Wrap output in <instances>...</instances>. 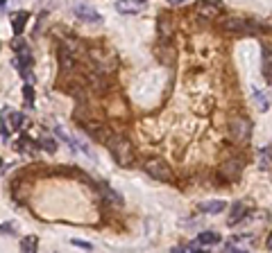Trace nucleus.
Instances as JSON below:
<instances>
[{
	"mask_svg": "<svg viewBox=\"0 0 272 253\" xmlns=\"http://www.w3.org/2000/svg\"><path fill=\"white\" fill-rule=\"evenodd\" d=\"M86 79H89V84H91V88H93V91H98V93H107L109 91V79H107V75L100 73V70L93 68Z\"/></svg>",
	"mask_w": 272,
	"mask_h": 253,
	"instance_id": "9d476101",
	"label": "nucleus"
},
{
	"mask_svg": "<svg viewBox=\"0 0 272 253\" xmlns=\"http://www.w3.org/2000/svg\"><path fill=\"white\" fill-rule=\"evenodd\" d=\"M39 147H41V149H45L48 154H54V151H57V142H54L52 138H48V136L41 138V140H39Z\"/></svg>",
	"mask_w": 272,
	"mask_h": 253,
	"instance_id": "4be33fe9",
	"label": "nucleus"
},
{
	"mask_svg": "<svg viewBox=\"0 0 272 253\" xmlns=\"http://www.w3.org/2000/svg\"><path fill=\"white\" fill-rule=\"evenodd\" d=\"M9 125H11V131H18L20 126H23V113L11 111L9 113Z\"/></svg>",
	"mask_w": 272,
	"mask_h": 253,
	"instance_id": "412c9836",
	"label": "nucleus"
},
{
	"mask_svg": "<svg viewBox=\"0 0 272 253\" xmlns=\"http://www.w3.org/2000/svg\"><path fill=\"white\" fill-rule=\"evenodd\" d=\"M157 34H159V43H170V39H173V23L161 16L157 20Z\"/></svg>",
	"mask_w": 272,
	"mask_h": 253,
	"instance_id": "f8f14e48",
	"label": "nucleus"
},
{
	"mask_svg": "<svg viewBox=\"0 0 272 253\" xmlns=\"http://www.w3.org/2000/svg\"><path fill=\"white\" fill-rule=\"evenodd\" d=\"M73 14L77 16V18L82 20V23H89V25H98V23H102V16H100V11H98V9H93L91 5H75Z\"/></svg>",
	"mask_w": 272,
	"mask_h": 253,
	"instance_id": "1a4fd4ad",
	"label": "nucleus"
},
{
	"mask_svg": "<svg viewBox=\"0 0 272 253\" xmlns=\"http://www.w3.org/2000/svg\"><path fill=\"white\" fill-rule=\"evenodd\" d=\"M25 23H27V14L25 11H16L14 18H11V27H14V34H23V29H25Z\"/></svg>",
	"mask_w": 272,
	"mask_h": 253,
	"instance_id": "a211bd4d",
	"label": "nucleus"
},
{
	"mask_svg": "<svg viewBox=\"0 0 272 253\" xmlns=\"http://www.w3.org/2000/svg\"><path fill=\"white\" fill-rule=\"evenodd\" d=\"M261 70H263V75L272 73V45L270 43L261 45Z\"/></svg>",
	"mask_w": 272,
	"mask_h": 253,
	"instance_id": "2eb2a0df",
	"label": "nucleus"
},
{
	"mask_svg": "<svg viewBox=\"0 0 272 253\" xmlns=\"http://www.w3.org/2000/svg\"><path fill=\"white\" fill-rule=\"evenodd\" d=\"M143 5H145V0H118L116 9L120 14H136V11L143 9Z\"/></svg>",
	"mask_w": 272,
	"mask_h": 253,
	"instance_id": "ddd939ff",
	"label": "nucleus"
},
{
	"mask_svg": "<svg viewBox=\"0 0 272 253\" xmlns=\"http://www.w3.org/2000/svg\"><path fill=\"white\" fill-rule=\"evenodd\" d=\"M79 59V43L73 39H64V43L57 50V61H59V68L64 73H73L75 66H77Z\"/></svg>",
	"mask_w": 272,
	"mask_h": 253,
	"instance_id": "f03ea898",
	"label": "nucleus"
},
{
	"mask_svg": "<svg viewBox=\"0 0 272 253\" xmlns=\"http://www.w3.org/2000/svg\"><path fill=\"white\" fill-rule=\"evenodd\" d=\"M170 5H184V2H188V0H168Z\"/></svg>",
	"mask_w": 272,
	"mask_h": 253,
	"instance_id": "cd10ccee",
	"label": "nucleus"
},
{
	"mask_svg": "<svg viewBox=\"0 0 272 253\" xmlns=\"http://www.w3.org/2000/svg\"><path fill=\"white\" fill-rule=\"evenodd\" d=\"M0 167H2V158H0Z\"/></svg>",
	"mask_w": 272,
	"mask_h": 253,
	"instance_id": "7c9ffc66",
	"label": "nucleus"
},
{
	"mask_svg": "<svg viewBox=\"0 0 272 253\" xmlns=\"http://www.w3.org/2000/svg\"><path fill=\"white\" fill-rule=\"evenodd\" d=\"M245 215H248V206L243 204V201H236V204L229 208V217H227V224L229 226H236L241 224L243 219H245Z\"/></svg>",
	"mask_w": 272,
	"mask_h": 253,
	"instance_id": "9b49d317",
	"label": "nucleus"
},
{
	"mask_svg": "<svg viewBox=\"0 0 272 253\" xmlns=\"http://www.w3.org/2000/svg\"><path fill=\"white\" fill-rule=\"evenodd\" d=\"M252 98H254V102H257V107L261 109V111H268V109H270V98H268L266 93H261V88L252 86Z\"/></svg>",
	"mask_w": 272,
	"mask_h": 253,
	"instance_id": "f3484780",
	"label": "nucleus"
},
{
	"mask_svg": "<svg viewBox=\"0 0 272 253\" xmlns=\"http://www.w3.org/2000/svg\"><path fill=\"white\" fill-rule=\"evenodd\" d=\"M11 48L16 50V66L20 68V75H23L25 79H32L30 75V68L34 66V57H32V50L27 43H23L20 39H16L14 43H11Z\"/></svg>",
	"mask_w": 272,
	"mask_h": 253,
	"instance_id": "20e7f679",
	"label": "nucleus"
},
{
	"mask_svg": "<svg viewBox=\"0 0 272 253\" xmlns=\"http://www.w3.org/2000/svg\"><path fill=\"white\" fill-rule=\"evenodd\" d=\"M266 249H270L272 251V231H270V235H268V240H266Z\"/></svg>",
	"mask_w": 272,
	"mask_h": 253,
	"instance_id": "bb28decb",
	"label": "nucleus"
},
{
	"mask_svg": "<svg viewBox=\"0 0 272 253\" xmlns=\"http://www.w3.org/2000/svg\"><path fill=\"white\" fill-rule=\"evenodd\" d=\"M143 172L150 176V179L163 181V183L173 181V170H170L168 163L161 161V158H148V161L143 163Z\"/></svg>",
	"mask_w": 272,
	"mask_h": 253,
	"instance_id": "423d86ee",
	"label": "nucleus"
},
{
	"mask_svg": "<svg viewBox=\"0 0 272 253\" xmlns=\"http://www.w3.org/2000/svg\"><path fill=\"white\" fill-rule=\"evenodd\" d=\"M198 210L204 215H220L227 210V204L225 201H202V204H198Z\"/></svg>",
	"mask_w": 272,
	"mask_h": 253,
	"instance_id": "4468645a",
	"label": "nucleus"
},
{
	"mask_svg": "<svg viewBox=\"0 0 272 253\" xmlns=\"http://www.w3.org/2000/svg\"><path fill=\"white\" fill-rule=\"evenodd\" d=\"M16 231H18V224L16 222H5V224H0V235H16Z\"/></svg>",
	"mask_w": 272,
	"mask_h": 253,
	"instance_id": "5701e85b",
	"label": "nucleus"
},
{
	"mask_svg": "<svg viewBox=\"0 0 272 253\" xmlns=\"http://www.w3.org/2000/svg\"><path fill=\"white\" fill-rule=\"evenodd\" d=\"M102 142L109 149L111 158H114L120 167H132L134 165L136 151H134V145L129 142V138L120 136V133H107V138H104Z\"/></svg>",
	"mask_w": 272,
	"mask_h": 253,
	"instance_id": "f257e3e1",
	"label": "nucleus"
},
{
	"mask_svg": "<svg viewBox=\"0 0 272 253\" xmlns=\"http://www.w3.org/2000/svg\"><path fill=\"white\" fill-rule=\"evenodd\" d=\"M261 165H270V149H261Z\"/></svg>",
	"mask_w": 272,
	"mask_h": 253,
	"instance_id": "a878e982",
	"label": "nucleus"
},
{
	"mask_svg": "<svg viewBox=\"0 0 272 253\" xmlns=\"http://www.w3.org/2000/svg\"><path fill=\"white\" fill-rule=\"evenodd\" d=\"M100 188H102V192L104 195H107V199L111 201V204H116V206H123V197H120V192H116V190H111L109 188V185H100Z\"/></svg>",
	"mask_w": 272,
	"mask_h": 253,
	"instance_id": "aec40b11",
	"label": "nucleus"
},
{
	"mask_svg": "<svg viewBox=\"0 0 272 253\" xmlns=\"http://www.w3.org/2000/svg\"><path fill=\"white\" fill-rule=\"evenodd\" d=\"M266 82H268V86L272 88V73H270V75H266Z\"/></svg>",
	"mask_w": 272,
	"mask_h": 253,
	"instance_id": "c85d7f7f",
	"label": "nucleus"
},
{
	"mask_svg": "<svg viewBox=\"0 0 272 253\" xmlns=\"http://www.w3.org/2000/svg\"><path fill=\"white\" fill-rule=\"evenodd\" d=\"M5 2H7V0H0V9H2V7H5Z\"/></svg>",
	"mask_w": 272,
	"mask_h": 253,
	"instance_id": "c756f323",
	"label": "nucleus"
},
{
	"mask_svg": "<svg viewBox=\"0 0 272 253\" xmlns=\"http://www.w3.org/2000/svg\"><path fill=\"white\" fill-rule=\"evenodd\" d=\"M198 242L202 247H216V244H220V233H216V231H202L198 235Z\"/></svg>",
	"mask_w": 272,
	"mask_h": 253,
	"instance_id": "dca6fc26",
	"label": "nucleus"
},
{
	"mask_svg": "<svg viewBox=\"0 0 272 253\" xmlns=\"http://www.w3.org/2000/svg\"><path fill=\"white\" fill-rule=\"evenodd\" d=\"M243 167H245L243 156H238V154L227 156L223 161V165H220V176H225V179H229V181H238L243 174Z\"/></svg>",
	"mask_w": 272,
	"mask_h": 253,
	"instance_id": "0eeeda50",
	"label": "nucleus"
},
{
	"mask_svg": "<svg viewBox=\"0 0 272 253\" xmlns=\"http://www.w3.org/2000/svg\"><path fill=\"white\" fill-rule=\"evenodd\" d=\"M20 249H23V251H27V253L39 251V240H36L34 235H27V238L20 240Z\"/></svg>",
	"mask_w": 272,
	"mask_h": 253,
	"instance_id": "6ab92c4d",
	"label": "nucleus"
},
{
	"mask_svg": "<svg viewBox=\"0 0 272 253\" xmlns=\"http://www.w3.org/2000/svg\"><path fill=\"white\" fill-rule=\"evenodd\" d=\"M229 136L236 145H248L252 140V122L245 116H236L229 122Z\"/></svg>",
	"mask_w": 272,
	"mask_h": 253,
	"instance_id": "7ed1b4c3",
	"label": "nucleus"
},
{
	"mask_svg": "<svg viewBox=\"0 0 272 253\" xmlns=\"http://www.w3.org/2000/svg\"><path fill=\"white\" fill-rule=\"evenodd\" d=\"M195 14L202 16V18H218V16L223 14V2H218V0H198L195 2Z\"/></svg>",
	"mask_w": 272,
	"mask_h": 253,
	"instance_id": "6e6552de",
	"label": "nucleus"
},
{
	"mask_svg": "<svg viewBox=\"0 0 272 253\" xmlns=\"http://www.w3.org/2000/svg\"><path fill=\"white\" fill-rule=\"evenodd\" d=\"M23 98H25V102H27V107L34 109V88H32V84H25Z\"/></svg>",
	"mask_w": 272,
	"mask_h": 253,
	"instance_id": "b1692460",
	"label": "nucleus"
},
{
	"mask_svg": "<svg viewBox=\"0 0 272 253\" xmlns=\"http://www.w3.org/2000/svg\"><path fill=\"white\" fill-rule=\"evenodd\" d=\"M70 242H73V247H77V249H86V251H91V249H93V244H91V242H86V240H79V238L70 240Z\"/></svg>",
	"mask_w": 272,
	"mask_h": 253,
	"instance_id": "393cba45",
	"label": "nucleus"
},
{
	"mask_svg": "<svg viewBox=\"0 0 272 253\" xmlns=\"http://www.w3.org/2000/svg\"><path fill=\"white\" fill-rule=\"evenodd\" d=\"M223 29H225V32H229V34H257L261 27H259L254 20H250V18L227 16V18L223 20Z\"/></svg>",
	"mask_w": 272,
	"mask_h": 253,
	"instance_id": "39448f33",
	"label": "nucleus"
}]
</instances>
